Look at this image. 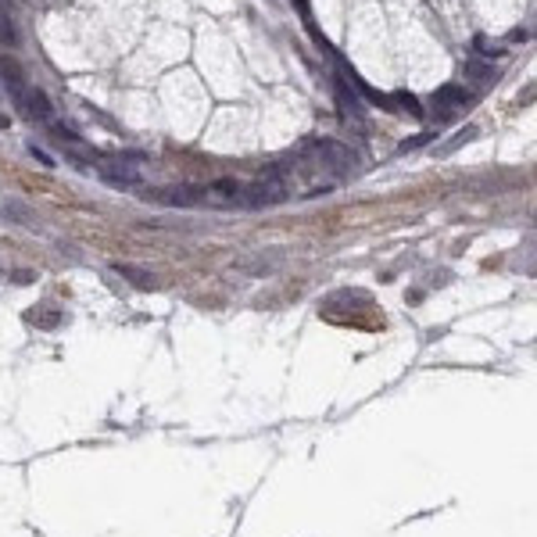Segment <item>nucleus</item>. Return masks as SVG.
Instances as JSON below:
<instances>
[{
  "mask_svg": "<svg viewBox=\"0 0 537 537\" xmlns=\"http://www.w3.org/2000/svg\"><path fill=\"white\" fill-rule=\"evenodd\" d=\"M337 101H341V111H344L348 119H355V122L362 119V104H358V101H355V97L348 94V86H344V83L337 86Z\"/></svg>",
  "mask_w": 537,
  "mask_h": 537,
  "instance_id": "obj_7",
  "label": "nucleus"
},
{
  "mask_svg": "<svg viewBox=\"0 0 537 537\" xmlns=\"http://www.w3.org/2000/svg\"><path fill=\"white\" fill-rule=\"evenodd\" d=\"M0 97H4V94H0Z\"/></svg>",
  "mask_w": 537,
  "mask_h": 537,
  "instance_id": "obj_14",
  "label": "nucleus"
},
{
  "mask_svg": "<svg viewBox=\"0 0 537 537\" xmlns=\"http://www.w3.org/2000/svg\"><path fill=\"white\" fill-rule=\"evenodd\" d=\"M15 101H19V111H22L26 119H33V122H51V115H54L51 97H47L40 86H26Z\"/></svg>",
  "mask_w": 537,
  "mask_h": 537,
  "instance_id": "obj_4",
  "label": "nucleus"
},
{
  "mask_svg": "<svg viewBox=\"0 0 537 537\" xmlns=\"http://www.w3.org/2000/svg\"><path fill=\"white\" fill-rule=\"evenodd\" d=\"M147 201H158V204H169V208H194V204H208L211 194H208V183H172V186H151L144 190Z\"/></svg>",
  "mask_w": 537,
  "mask_h": 537,
  "instance_id": "obj_1",
  "label": "nucleus"
},
{
  "mask_svg": "<svg viewBox=\"0 0 537 537\" xmlns=\"http://www.w3.org/2000/svg\"><path fill=\"white\" fill-rule=\"evenodd\" d=\"M462 104H469V94H462V90H455V86H444V90L433 97V108H437L441 119H451L455 108H462Z\"/></svg>",
  "mask_w": 537,
  "mask_h": 537,
  "instance_id": "obj_5",
  "label": "nucleus"
},
{
  "mask_svg": "<svg viewBox=\"0 0 537 537\" xmlns=\"http://www.w3.org/2000/svg\"><path fill=\"white\" fill-rule=\"evenodd\" d=\"M0 215H8V219H19V222H26V226H33V215L22 208V204H4L0 208Z\"/></svg>",
  "mask_w": 537,
  "mask_h": 537,
  "instance_id": "obj_10",
  "label": "nucleus"
},
{
  "mask_svg": "<svg viewBox=\"0 0 537 537\" xmlns=\"http://www.w3.org/2000/svg\"><path fill=\"white\" fill-rule=\"evenodd\" d=\"M466 76H473V79H491V76H494V69H483V65H476V61H473V65H466Z\"/></svg>",
  "mask_w": 537,
  "mask_h": 537,
  "instance_id": "obj_11",
  "label": "nucleus"
},
{
  "mask_svg": "<svg viewBox=\"0 0 537 537\" xmlns=\"http://www.w3.org/2000/svg\"><path fill=\"white\" fill-rule=\"evenodd\" d=\"M305 158H316V161L330 165V169L341 172V176H348V172L358 165L355 151H351L348 144H337V140H312V144L305 147Z\"/></svg>",
  "mask_w": 537,
  "mask_h": 537,
  "instance_id": "obj_2",
  "label": "nucleus"
},
{
  "mask_svg": "<svg viewBox=\"0 0 537 537\" xmlns=\"http://www.w3.org/2000/svg\"><path fill=\"white\" fill-rule=\"evenodd\" d=\"M119 273H122L126 280H133L136 287H144V291L154 287V276H151V273H140V268H133V265H119Z\"/></svg>",
  "mask_w": 537,
  "mask_h": 537,
  "instance_id": "obj_8",
  "label": "nucleus"
},
{
  "mask_svg": "<svg viewBox=\"0 0 537 537\" xmlns=\"http://www.w3.org/2000/svg\"><path fill=\"white\" fill-rule=\"evenodd\" d=\"M426 140H430V136H412V140H405V144H401V151H416V147H423Z\"/></svg>",
  "mask_w": 537,
  "mask_h": 537,
  "instance_id": "obj_13",
  "label": "nucleus"
},
{
  "mask_svg": "<svg viewBox=\"0 0 537 537\" xmlns=\"http://www.w3.org/2000/svg\"><path fill=\"white\" fill-rule=\"evenodd\" d=\"M0 44H8V47H15V44H19L15 22H11V19H4V15H0Z\"/></svg>",
  "mask_w": 537,
  "mask_h": 537,
  "instance_id": "obj_9",
  "label": "nucleus"
},
{
  "mask_svg": "<svg viewBox=\"0 0 537 537\" xmlns=\"http://www.w3.org/2000/svg\"><path fill=\"white\" fill-rule=\"evenodd\" d=\"M29 154H33L36 161H44V165H54V158H51V154H47L44 147H36V144H29Z\"/></svg>",
  "mask_w": 537,
  "mask_h": 537,
  "instance_id": "obj_12",
  "label": "nucleus"
},
{
  "mask_svg": "<svg viewBox=\"0 0 537 537\" xmlns=\"http://www.w3.org/2000/svg\"><path fill=\"white\" fill-rule=\"evenodd\" d=\"M0 79H4V86H8L15 97H19V94L29 86V83H26V76H22V65H19L15 58H8V54L0 58Z\"/></svg>",
  "mask_w": 537,
  "mask_h": 537,
  "instance_id": "obj_6",
  "label": "nucleus"
},
{
  "mask_svg": "<svg viewBox=\"0 0 537 537\" xmlns=\"http://www.w3.org/2000/svg\"><path fill=\"white\" fill-rule=\"evenodd\" d=\"M140 161H144L140 151H126V154H119V158L104 169V179H108L111 186H136V183H140V172H136L133 165H140Z\"/></svg>",
  "mask_w": 537,
  "mask_h": 537,
  "instance_id": "obj_3",
  "label": "nucleus"
}]
</instances>
